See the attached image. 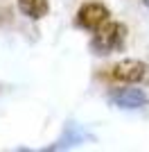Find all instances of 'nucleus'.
Segmentation results:
<instances>
[{"mask_svg":"<svg viewBox=\"0 0 149 152\" xmlns=\"http://www.w3.org/2000/svg\"><path fill=\"white\" fill-rule=\"evenodd\" d=\"M127 25L120 20H106L99 30L93 32L90 37V50L97 57H106L113 52H122L127 43Z\"/></svg>","mask_w":149,"mask_h":152,"instance_id":"f257e3e1","label":"nucleus"},{"mask_svg":"<svg viewBox=\"0 0 149 152\" xmlns=\"http://www.w3.org/2000/svg\"><path fill=\"white\" fill-rule=\"evenodd\" d=\"M111 80L118 84L149 86V64L142 59H122L111 68Z\"/></svg>","mask_w":149,"mask_h":152,"instance_id":"f03ea898","label":"nucleus"},{"mask_svg":"<svg viewBox=\"0 0 149 152\" xmlns=\"http://www.w3.org/2000/svg\"><path fill=\"white\" fill-rule=\"evenodd\" d=\"M106 20H111V12H108L106 5H102V2H84L79 7L77 16H74V25L84 32H95Z\"/></svg>","mask_w":149,"mask_h":152,"instance_id":"7ed1b4c3","label":"nucleus"},{"mask_svg":"<svg viewBox=\"0 0 149 152\" xmlns=\"http://www.w3.org/2000/svg\"><path fill=\"white\" fill-rule=\"evenodd\" d=\"M108 102H111L115 109H127V111H133V109H142L149 104V95L145 89H131V84H122L118 89L108 91Z\"/></svg>","mask_w":149,"mask_h":152,"instance_id":"20e7f679","label":"nucleus"},{"mask_svg":"<svg viewBox=\"0 0 149 152\" xmlns=\"http://www.w3.org/2000/svg\"><path fill=\"white\" fill-rule=\"evenodd\" d=\"M95 136L90 132H88L84 125H79V123H66V127H63V132L59 134V139L54 141V143H50V145H45L43 150L45 152H59V150H70V148H77L81 145V143H86V141H93Z\"/></svg>","mask_w":149,"mask_h":152,"instance_id":"39448f33","label":"nucleus"},{"mask_svg":"<svg viewBox=\"0 0 149 152\" xmlns=\"http://www.w3.org/2000/svg\"><path fill=\"white\" fill-rule=\"evenodd\" d=\"M18 9L25 18L41 20L50 12V0H18Z\"/></svg>","mask_w":149,"mask_h":152,"instance_id":"423d86ee","label":"nucleus"},{"mask_svg":"<svg viewBox=\"0 0 149 152\" xmlns=\"http://www.w3.org/2000/svg\"><path fill=\"white\" fill-rule=\"evenodd\" d=\"M142 5H145V7H147V9H149V0H142Z\"/></svg>","mask_w":149,"mask_h":152,"instance_id":"0eeeda50","label":"nucleus"}]
</instances>
